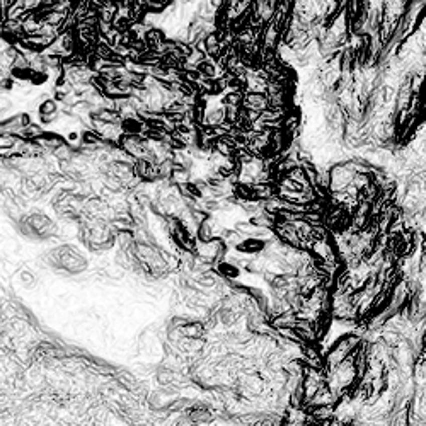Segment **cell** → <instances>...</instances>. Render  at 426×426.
<instances>
[{
    "mask_svg": "<svg viewBox=\"0 0 426 426\" xmlns=\"http://www.w3.org/2000/svg\"><path fill=\"white\" fill-rule=\"evenodd\" d=\"M244 92L239 89H229L222 94L220 101L223 106H242Z\"/></svg>",
    "mask_w": 426,
    "mask_h": 426,
    "instance_id": "cell-6",
    "label": "cell"
},
{
    "mask_svg": "<svg viewBox=\"0 0 426 426\" xmlns=\"http://www.w3.org/2000/svg\"><path fill=\"white\" fill-rule=\"evenodd\" d=\"M45 133V130H43V126L40 123H29L28 126L23 128L19 133V136L26 141H36L38 138H41V135Z\"/></svg>",
    "mask_w": 426,
    "mask_h": 426,
    "instance_id": "cell-5",
    "label": "cell"
},
{
    "mask_svg": "<svg viewBox=\"0 0 426 426\" xmlns=\"http://www.w3.org/2000/svg\"><path fill=\"white\" fill-rule=\"evenodd\" d=\"M360 344H361V339L356 336L355 333L344 334V336L338 338L336 341L328 348V351L322 353L324 370H329L339 363H343L344 360H348Z\"/></svg>",
    "mask_w": 426,
    "mask_h": 426,
    "instance_id": "cell-1",
    "label": "cell"
},
{
    "mask_svg": "<svg viewBox=\"0 0 426 426\" xmlns=\"http://www.w3.org/2000/svg\"><path fill=\"white\" fill-rule=\"evenodd\" d=\"M166 38H167L166 31L159 28V26H150L144 34V41L147 50H157L166 41Z\"/></svg>",
    "mask_w": 426,
    "mask_h": 426,
    "instance_id": "cell-3",
    "label": "cell"
},
{
    "mask_svg": "<svg viewBox=\"0 0 426 426\" xmlns=\"http://www.w3.org/2000/svg\"><path fill=\"white\" fill-rule=\"evenodd\" d=\"M38 114L40 116H53V118H60V106L53 97L43 99L38 106Z\"/></svg>",
    "mask_w": 426,
    "mask_h": 426,
    "instance_id": "cell-4",
    "label": "cell"
},
{
    "mask_svg": "<svg viewBox=\"0 0 426 426\" xmlns=\"http://www.w3.org/2000/svg\"><path fill=\"white\" fill-rule=\"evenodd\" d=\"M242 107H246V109H256V111L268 109L269 107L268 96L261 92H244Z\"/></svg>",
    "mask_w": 426,
    "mask_h": 426,
    "instance_id": "cell-2",
    "label": "cell"
},
{
    "mask_svg": "<svg viewBox=\"0 0 426 426\" xmlns=\"http://www.w3.org/2000/svg\"><path fill=\"white\" fill-rule=\"evenodd\" d=\"M29 82H31L33 85H45L46 82H48V72L46 70H40V72H34L31 77H29Z\"/></svg>",
    "mask_w": 426,
    "mask_h": 426,
    "instance_id": "cell-7",
    "label": "cell"
}]
</instances>
